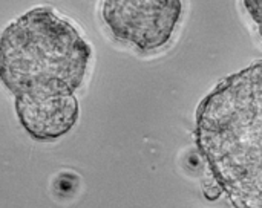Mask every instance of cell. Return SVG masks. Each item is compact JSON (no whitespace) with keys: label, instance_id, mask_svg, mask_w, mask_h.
Here are the masks:
<instances>
[{"label":"cell","instance_id":"obj_4","mask_svg":"<svg viewBox=\"0 0 262 208\" xmlns=\"http://www.w3.org/2000/svg\"><path fill=\"white\" fill-rule=\"evenodd\" d=\"M15 112L32 138L46 141L55 140L74 127L78 118V103L74 95L35 103H15Z\"/></svg>","mask_w":262,"mask_h":208},{"label":"cell","instance_id":"obj_2","mask_svg":"<svg viewBox=\"0 0 262 208\" xmlns=\"http://www.w3.org/2000/svg\"><path fill=\"white\" fill-rule=\"evenodd\" d=\"M92 51L77 28L38 6L0 35V81L15 103L72 97L81 86Z\"/></svg>","mask_w":262,"mask_h":208},{"label":"cell","instance_id":"obj_5","mask_svg":"<svg viewBox=\"0 0 262 208\" xmlns=\"http://www.w3.org/2000/svg\"><path fill=\"white\" fill-rule=\"evenodd\" d=\"M244 6L258 26V32L262 37V0H246Z\"/></svg>","mask_w":262,"mask_h":208},{"label":"cell","instance_id":"obj_3","mask_svg":"<svg viewBox=\"0 0 262 208\" xmlns=\"http://www.w3.org/2000/svg\"><path fill=\"white\" fill-rule=\"evenodd\" d=\"M181 12L178 0H107L101 9L111 34L144 52L169 43Z\"/></svg>","mask_w":262,"mask_h":208},{"label":"cell","instance_id":"obj_1","mask_svg":"<svg viewBox=\"0 0 262 208\" xmlns=\"http://www.w3.org/2000/svg\"><path fill=\"white\" fill-rule=\"evenodd\" d=\"M196 143L235 208H262V60L224 78L198 106Z\"/></svg>","mask_w":262,"mask_h":208}]
</instances>
